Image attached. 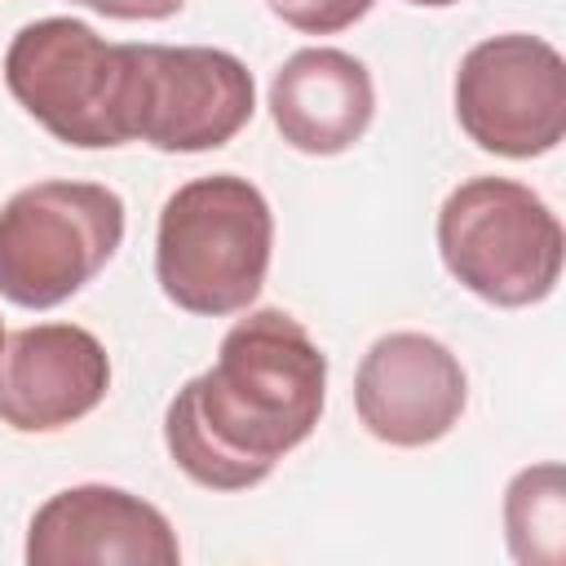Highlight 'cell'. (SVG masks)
<instances>
[{"mask_svg":"<svg viewBox=\"0 0 566 566\" xmlns=\"http://www.w3.org/2000/svg\"><path fill=\"white\" fill-rule=\"evenodd\" d=\"M327 394V354L287 310H252L217 363L186 380L164 416L172 464L208 491H248L301 447Z\"/></svg>","mask_w":566,"mask_h":566,"instance_id":"1","label":"cell"},{"mask_svg":"<svg viewBox=\"0 0 566 566\" xmlns=\"http://www.w3.org/2000/svg\"><path fill=\"white\" fill-rule=\"evenodd\" d=\"M274 248L265 195L234 172L177 186L155 234V279L164 296L203 318L239 314L256 301Z\"/></svg>","mask_w":566,"mask_h":566,"instance_id":"2","label":"cell"},{"mask_svg":"<svg viewBox=\"0 0 566 566\" xmlns=\"http://www.w3.org/2000/svg\"><path fill=\"white\" fill-rule=\"evenodd\" d=\"M4 84L13 102L66 146L102 150L133 142V44H106L88 22H27L9 40Z\"/></svg>","mask_w":566,"mask_h":566,"instance_id":"3","label":"cell"},{"mask_svg":"<svg viewBox=\"0 0 566 566\" xmlns=\"http://www.w3.org/2000/svg\"><path fill=\"white\" fill-rule=\"evenodd\" d=\"M438 252L460 287L522 310L544 301L562 274V221L522 181L469 177L438 212Z\"/></svg>","mask_w":566,"mask_h":566,"instance_id":"4","label":"cell"},{"mask_svg":"<svg viewBox=\"0 0 566 566\" xmlns=\"http://www.w3.org/2000/svg\"><path fill=\"white\" fill-rule=\"evenodd\" d=\"M124 243V199L97 181H35L0 208V296L53 310Z\"/></svg>","mask_w":566,"mask_h":566,"instance_id":"5","label":"cell"},{"mask_svg":"<svg viewBox=\"0 0 566 566\" xmlns=\"http://www.w3.org/2000/svg\"><path fill=\"white\" fill-rule=\"evenodd\" d=\"M455 119L491 155L535 159L566 137V62L539 35H491L460 57Z\"/></svg>","mask_w":566,"mask_h":566,"instance_id":"6","label":"cell"},{"mask_svg":"<svg viewBox=\"0 0 566 566\" xmlns=\"http://www.w3.org/2000/svg\"><path fill=\"white\" fill-rule=\"evenodd\" d=\"M256 111L248 66L203 44H133L128 133L168 155L226 146Z\"/></svg>","mask_w":566,"mask_h":566,"instance_id":"7","label":"cell"},{"mask_svg":"<svg viewBox=\"0 0 566 566\" xmlns=\"http://www.w3.org/2000/svg\"><path fill=\"white\" fill-rule=\"evenodd\" d=\"M469 402L460 358L424 332L380 336L354 376V407L363 429L389 447H429L447 438Z\"/></svg>","mask_w":566,"mask_h":566,"instance_id":"8","label":"cell"},{"mask_svg":"<svg viewBox=\"0 0 566 566\" xmlns=\"http://www.w3.org/2000/svg\"><path fill=\"white\" fill-rule=\"evenodd\" d=\"M31 566H177L168 517L124 486H66L49 495L27 531Z\"/></svg>","mask_w":566,"mask_h":566,"instance_id":"9","label":"cell"},{"mask_svg":"<svg viewBox=\"0 0 566 566\" xmlns=\"http://www.w3.org/2000/svg\"><path fill=\"white\" fill-rule=\"evenodd\" d=\"M111 389V358L88 327L35 323L4 336L0 420L18 433H53L84 420Z\"/></svg>","mask_w":566,"mask_h":566,"instance_id":"10","label":"cell"},{"mask_svg":"<svg viewBox=\"0 0 566 566\" xmlns=\"http://www.w3.org/2000/svg\"><path fill=\"white\" fill-rule=\"evenodd\" d=\"M270 115L292 150L340 155L367 133L376 88L367 66L345 49H296L270 80Z\"/></svg>","mask_w":566,"mask_h":566,"instance_id":"11","label":"cell"},{"mask_svg":"<svg viewBox=\"0 0 566 566\" xmlns=\"http://www.w3.org/2000/svg\"><path fill=\"white\" fill-rule=\"evenodd\" d=\"M504 535L522 566H557L566 553V473L557 460L522 469L504 491Z\"/></svg>","mask_w":566,"mask_h":566,"instance_id":"12","label":"cell"},{"mask_svg":"<svg viewBox=\"0 0 566 566\" xmlns=\"http://www.w3.org/2000/svg\"><path fill=\"white\" fill-rule=\"evenodd\" d=\"M274 18H283L301 35H336L354 27L376 0H265Z\"/></svg>","mask_w":566,"mask_h":566,"instance_id":"13","label":"cell"},{"mask_svg":"<svg viewBox=\"0 0 566 566\" xmlns=\"http://www.w3.org/2000/svg\"><path fill=\"white\" fill-rule=\"evenodd\" d=\"M71 4H84V9H97L106 18H146V22H159V18H172L186 0H71Z\"/></svg>","mask_w":566,"mask_h":566,"instance_id":"14","label":"cell"},{"mask_svg":"<svg viewBox=\"0 0 566 566\" xmlns=\"http://www.w3.org/2000/svg\"><path fill=\"white\" fill-rule=\"evenodd\" d=\"M407 4H424V9H442V4H455V0H407Z\"/></svg>","mask_w":566,"mask_h":566,"instance_id":"15","label":"cell"},{"mask_svg":"<svg viewBox=\"0 0 566 566\" xmlns=\"http://www.w3.org/2000/svg\"><path fill=\"white\" fill-rule=\"evenodd\" d=\"M0 349H4V323H0Z\"/></svg>","mask_w":566,"mask_h":566,"instance_id":"16","label":"cell"}]
</instances>
